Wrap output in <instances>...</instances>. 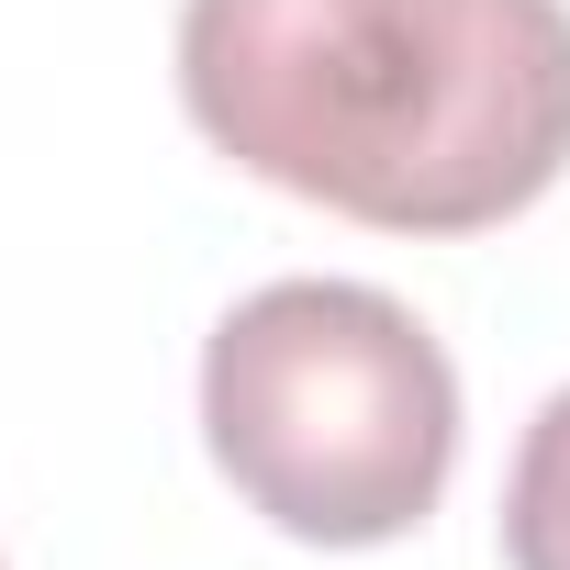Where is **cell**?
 Instances as JSON below:
<instances>
[{"label":"cell","instance_id":"1","mask_svg":"<svg viewBox=\"0 0 570 570\" xmlns=\"http://www.w3.org/2000/svg\"><path fill=\"white\" fill-rule=\"evenodd\" d=\"M179 101L246 179L370 235L514 224L570 168L559 0H179Z\"/></svg>","mask_w":570,"mask_h":570},{"label":"cell","instance_id":"2","mask_svg":"<svg viewBox=\"0 0 570 570\" xmlns=\"http://www.w3.org/2000/svg\"><path fill=\"white\" fill-rule=\"evenodd\" d=\"M213 470L303 548H392L459 470V370L370 279H268L202 347Z\"/></svg>","mask_w":570,"mask_h":570},{"label":"cell","instance_id":"3","mask_svg":"<svg viewBox=\"0 0 570 570\" xmlns=\"http://www.w3.org/2000/svg\"><path fill=\"white\" fill-rule=\"evenodd\" d=\"M503 559L514 570H570V392L537 403L514 481H503Z\"/></svg>","mask_w":570,"mask_h":570}]
</instances>
